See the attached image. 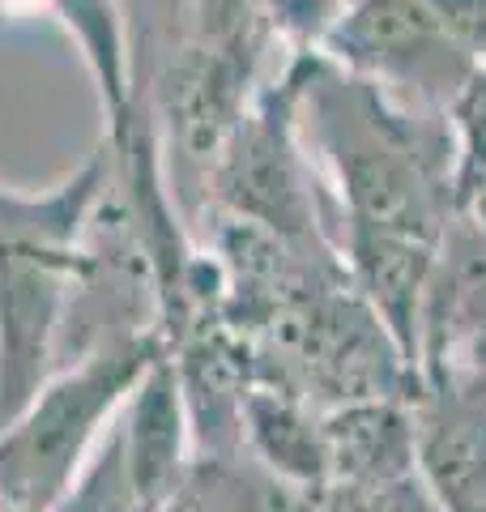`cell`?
Wrapping results in <instances>:
<instances>
[{"label":"cell","instance_id":"obj_12","mask_svg":"<svg viewBox=\"0 0 486 512\" xmlns=\"http://www.w3.org/2000/svg\"><path fill=\"white\" fill-rule=\"evenodd\" d=\"M474 210H486V201H482V205H474Z\"/></svg>","mask_w":486,"mask_h":512},{"label":"cell","instance_id":"obj_5","mask_svg":"<svg viewBox=\"0 0 486 512\" xmlns=\"http://www.w3.org/2000/svg\"><path fill=\"white\" fill-rule=\"evenodd\" d=\"M111 180L116 167L107 146H99L86 163L43 192L0 184V248H86L90 222Z\"/></svg>","mask_w":486,"mask_h":512},{"label":"cell","instance_id":"obj_2","mask_svg":"<svg viewBox=\"0 0 486 512\" xmlns=\"http://www.w3.org/2000/svg\"><path fill=\"white\" fill-rule=\"evenodd\" d=\"M316 52L376 82L393 99L444 116L478 64L435 0H354Z\"/></svg>","mask_w":486,"mask_h":512},{"label":"cell","instance_id":"obj_6","mask_svg":"<svg viewBox=\"0 0 486 512\" xmlns=\"http://www.w3.org/2000/svg\"><path fill=\"white\" fill-rule=\"evenodd\" d=\"M320 495L324 491L269 474L243 448L192 457L184 478L154 512H320Z\"/></svg>","mask_w":486,"mask_h":512},{"label":"cell","instance_id":"obj_8","mask_svg":"<svg viewBox=\"0 0 486 512\" xmlns=\"http://www.w3.org/2000/svg\"><path fill=\"white\" fill-rule=\"evenodd\" d=\"M448 128L457 150V210H474L486 201V60L448 103Z\"/></svg>","mask_w":486,"mask_h":512},{"label":"cell","instance_id":"obj_10","mask_svg":"<svg viewBox=\"0 0 486 512\" xmlns=\"http://www.w3.org/2000/svg\"><path fill=\"white\" fill-rule=\"evenodd\" d=\"M320 512H440L427 495L423 478H397V483H333L320 495Z\"/></svg>","mask_w":486,"mask_h":512},{"label":"cell","instance_id":"obj_3","mask_svg":"<svg viewBox=\"0 0 486 512\" xmlns=\"http://www.w3.org/2000/svg\"><path fill=\"white\" fill-rule=\"evenodd\" d=\"M418 478L440 512H486V372L431 376L414 393Z\"/></svg>","mask_w":486,"mask_h":512},{"label":"cell","instance_id":"obj_7","mask_svg":"<svg viewBox=\"0 0 486 512\" xmlns=\"http://www.w3.org/2000/svg\"><path fill=\"white\" fill-rule=\"evenodd\" d=\"M243 448L269 474L286 483L324 491L329 487V448H324V414L282 393L273 384H252L243 402Z\"/></svg>","mask_w":486,"mask_h":512},{"label":"cell","instance_id":"obj_1","mask_svg":"<svg viewBox=\"0 0 486 512\" xmlns=\"http://www.w3.org/2000/svg\"><path fill=\"white\" fill-rule=\"evenodd\" d=\"M162 355V329H133L111 333L56 367L0 423V512H43L56 504Z\"/></svg>","mask_w":486,"mask_h":512},{"label":"cell","instance_id":"obj_4","mask_svg":"<svg viewBox=\"0 0 486 512\" xmlns=\"http://www.w3.org/2000/svg\"><path fill=\"white\" fill-rule=\"evenodd\" d=\"M333 483H397L418 474V423L405 397H363L324 414Z\"/></svg>","mask_w":486,"mask_h":512},{"label":"cell","instance_id":"obj_11","mask_svg":"<svg viewBox=\"0 0 486 512\" xmlns=\"http://www.w3.org/2000/svg\"><path fill=\"white\" fill-rule=\"evenodd\" d=\"M350 5L354 0H269V22H273V35H278V43L290 56L316 52L324 43V35L346 18Z\"/></svg>","mask_w":486,"mask_h":512},{"label":"cell","instance_id":"obj_9","mask_svg":"<svg viewBox=\"0 0 486 512\" xmlns=\"http://www.w3.org/2000/svg\"><path fill=\"white\" fill-rule=\"evenodd\" d=\"M43 512H145L141 495L133 487V474H128L116 423H111V431L99 444V453L90 457V466L81 470L77 483L64 491L56 504H47Z\"/></svg>","mask_w":486,"mask_h":512}]
</instances>
